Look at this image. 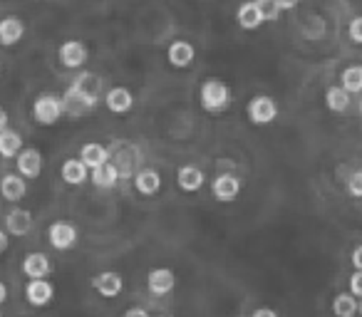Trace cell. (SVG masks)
I'll list each match as a JSON object with an SVG mask.
<instances>
[{
    "label": "cell",
    "mask_w": 362,
    "mask_h": 317,
    "mask_svg": "<svg viewBox=\"0 0 362 317\" xmlns=\"http://www.w3.org/2000/svg\"><path fill=\"white\" fill-rule=\"evenodd\" d=\"M8 246H11V238H8V233L0 228V256L8 251Z\"/></svg>",
    "instance_id": "obj_37"
},
{
    "label": "cell",
    "mask_w": 362,
    "mask_h": 317,
    "mask_svg": "<svg viewBox=\"0 0 362 317\" xmlns=\"http://www.w3.org/2000/svg\"><path fill=\"white\" fill-rule=\"evenodd\" d=\"M134 186L141 196H154V193L161 189L159 172H154V169H141V172L134 177Z\"/></svg>",
    "instance_id": "obj_21"
},
{
    "label": "cell",
    "mask_w": 362,
    "mask_h": 317,
    "mask_svg": "<svg viewBox=\"0 0 362 317\" xmlns=\"http://www.w3.org/2000/svg\"><path fill=\"white\" fill-rule=\"evenodd\" d=\"M325 104L330 112H347V107H350V95H347L340 85L330 87V90L325 92Z\"/></svg>",
    "instance_id": "obj_27"
},
{
    "label": "cell",
    "mask_w": 362,
    "mask_h": 317,
    "mask_svg": "<svg viewBox=\"0 0 362 317\" xmlns=\"http://www.w3.org/2000/svg\"><path fill=\"white\" fill-rule=\"evenodd\" d=\"M194 57H197V50H194V45H192V42H187V40L171 42L169 52H166V60H169V65L179 67V70H184V67L192 65Z\"/></svg>",
    "instance_id": "obj_14"
},
{
    "label": "cell",
    "mask_w": 362,
    "mask_h": 317,
    "mask_svg": "<svg viewBox=\"0 0 362 317\" xmlns=\"http://www.w3.org/2000/svg\"><path fill=\"white\" fill-rule=\"evenodd\" d=\"M80 162L85 164L90 172H95V169L110 164V151H107V146L97 144V141H90V144H85L80 149Z\"/></svg>",
    "instance_id": "obj_15"
},
{
    "label": "cell",
    "mask_w": 362,
    "mask_h": 317,
    "mask_svg": "<svg viewBox=\"0 0 362 317\" xmlns=\"http://www.w3.org/2000/svg\"><path fill=\"white\" fill-rule=\"evenodd\" d=\"M251 317H278V312L271 310V307H258V310L253 312Z\"/></svg>",
    "instance_id": "obj_36"
},
{
    "label": "cell",
    "mask_w": 362,
    "mask_h": 317,
    "mask_svg": "<svg viewBox=\"0 0 362 317\" xmlns=\"http://www.w3.org/2000/svg\"><path fill=\"white\" fill-rule=\"evenodd\" d=\"M52 297H55V287H52L50 280H30L25 285V300L30 302L33 307L50 305Z\"/></svg>",
    "instance_id": "obj_10"
},
{
    "label": "cell",
    "mask_w": 362,
    "mask_h": 317,
    "mask_svg": "<svg viewBox=\"0 0 362 317\" xmlns=\"http://www.w3.org/2000/svg\"><path fill=\"white\" fill-rule=\"evenodd\" d=\"M8 124H11V116H8V112L0 107V131H6Z\"/></svg>",
    "instance_id": "obj_38"
},
{
    "label": "cell",
    "mask_w": 362,
    "mask_h": 317,
    "mask_svg": "<svg viewBox=\"0 0 362 317\" xmlns=\"http://www.w3.org/2000/svg\"><path fill=\"white\" fill-rule=\"evenodd\" d=\"M146 287H149V292L156 297L169 295V292L176 287L174 270H169V268H154V270L146 275Z\"/></svg>",
    "instance_id": "obj_8"
},
{
    "label": "cell",
    "mask_w": 362,
    "mask_h": 317,
    "mask_svg": "<svg viewBox=\"0 0 362 317\" xmlns=\"http://www.w3.org/2000/svg\"><path fill=\"white\" fill-rule=\"evenodd\" d=\"M100 85H102V80H100V77L90 75V72H85V75H80V77H77V80H75V85H72V87H77V90L87 92V95H92V97H97V92H100Z\"/></svg>",
    "instance_id": "obj_28"
},
{
    "label": "cell",
    "mask_w": 362,
    "mask_h": 317,
    "mask_svg": "<svg viewBox=\"0 0 362 317\" xmlns=\"http://www.w3.org/2000/svg\"><path fill=\"white\" fill-rule=\"evenodd\" d=\"M6 228L13 236H28L33 228V213L25 208H16L6 216Z\"/></svg>",
    "instance_id": "obj_20"
},
{
    "label": "cell",
    "mask_w": 362,
    "mask_h": 317,
    "mask_svg": "<svg viewBox=\"0 0 362 317\" xmlns=\"http://www.w3.org/2000/svg\"><path fill=\"white\" fill-rule=\"evenodd\" d=\"M47 241L55 251H72L80 241V233L72 223L67 221H55L50 228H47Z\"/></svg>",
    "instance_id": "obj_4"
},
{
    "label": "cell",
    "mask_w": 362,
    "mask_h": 317,
    "mask_svg": "<svg viewBox=\"0 0 362 317\" xmlns=\"http://www.w3.org/2000/svg\"><path fill=\"white\" fill-rule=\"evenodd\" d=\"M25 193H28V184L21 174H6L3 177V181H0V196L6 198V201L16 203L21 198H25Z\"/></svg>",
    "instance_id": "obj_17"
},
{
    "label": "cell",
    "mask_w": 362,
    "mask_h": 317,
    "mask_svg": "<svg viewBox=\"0 0 362 317\" xmlns=\"http://www.w3.org/2000/svg\"><path fill=\"white\" fill-rule=\"evenodd\" d=\"M25 35V23L18 16H8L0 20V45L3 47H13L23 40Z\"/></svg>",
    "instance_id": "obj_11"
},
{
    "label": "cell",
    "mask_w": 362,
    "mask_h": 317,
    "mask_svg": "<svg viewBox=\"0 0 362 317\" xmlns=\"http://www.w3.org/2000/svg\"><path fill=\"white\" fill-rule=\"evenodd\" d=\"M95 104H97V97L77 90V87H70V90L65 92V97H62V107H65V112L72 116L87 114L90 109H95Z\"/></svg>",
    "instance_id": "obj_5"
},
{
    "label": "cell",
    "mask_w": 362,
    "mask_h": 317,
    "mask_svg": "<svg viewBox=\"0 0 362 317\" xmlns=\"http://www.w3.org/2000/svg\"><path fill=\"white\" fill-rule=\"evenodd\" d=\"M347 193L355 198H362V172L350 174V179H347Z\"/></svg>",
    "instance_id": "obj_30"
},
{
    "label": "cell",
    "mask_w": 362,
    "mask_h": 317,
    "mask_svg": "<svg viewBox=\"0 0 362 317\" xmlns=\"http://www.w3.org/2000/svg\"><path fill=\"white\" fill-rule=\"evenodd\" d=\"M57 57H60L62 67H67V70H80L87 62V47L80 40H67L60 45Z\"/></svg>",
    "instance_id": "obj_7"
},
{
    "label": "cell",
    "mask_w": 362,
    "mask_h": 317,
    "mask_svg": "<svg viewBox=\"0 0 362 317\" xmlns=\"http://www.w3.org/2000/svg\"><path fill=\"white\" fill-rule=\"evenodd\" d=\"M90 181L95 184L97 189H112L119 181V172H117V167H112V164H105V167L95 169V172L90 174Z\"/></svg>",
    "instance_id": "obj_25"
},
{
    "label": "cell",
    "mask_w": 362,
    "mask_h": 317,
    "mask_svg": "<svg viewBox=\"0 0 362 317\" xmlns=\"http://www.w3.org/2000/svg\"><path fill=\"white\" fill-rule=\"evenodd\" d=\"M352 265H355V270H362V246L352 251Z\"/></svg>",
    "instance_id": "obj_33"
},
{
    "label": "cell",
    "mask_w": 362,
    "mask_h": 317,
    "mask_svg": "<svg viewBox=\"0 0 362 317\" xmlns=\"http://www.w3.org/2000/svg\"><path fill=\"white\" fill-rule=\"evenodd\" d=\"M0 317H3V315H0Z\"/></svg>",
    "instance_id": "obj_42"
},
{
    "label": "cell",
    "mask_w": 362,
    "mask_h": 317,
    "mask_svg": "<svg viewBox=\"0 0 362 317\" xmlns=\"http://www.w3.org/2000/svg\"><path fill=\"white\" fill-rule=\"evenodd\" d=\"M350 292L355 297H362V270H355L350 277Z\"/></svg>",
    "instance_id": "obj_32"
},
{
    "label": "cell",
    "mask_w": 362,
    "mask_h": 317,
    "mask_svg": "<svg viewBox=\"0 0 362 317\" xmlns=\"http://www.w3.org/2000/svg\"><path fill=\"white\" fill-rule=\"evenodd\" d=\"M8 300V287H6V282H0V305Z\"/></svg>",
    "instance_id": "obj_39"
},
{
    "label": "cell",
    "mask_w": 362,
    "mask_h": 317,
    "mask_svg": "<svg viewBox=\"0 0 362 317\" xmlns=\"http://www.w3.org/2000/svg\"><path fill=\"white\" fill-rule=\"evenodd\" d=\"M16 162H18V174L23 179H37L42 174V156L37 149H23Z\"/></svg>",
    "instance_id": "obj_12"
},
{
    "label": "cell",
    "mask_w": 362,
    "mask_h": 317,
    "mask_svg": "<svg viewBox=\"0 0 362 317\" xmlns=\"http://www.w3.org/2000/svg\"><path fill=\"white\" fill-rule=\"evenodd\" d=\"M124 317H149V312H146L144 307H129V310L124 312Z\"/></svg>",
    "instance_id": "obj_35"
},
{
    "label": "cell",
    "mask_w": 362,
    "mask_h": 317,
    "mask_svg": "<svg viewBox=\"0 0 362 317\" xmlns=\"http://www.w3.org/2000/svg\"><path fill=\"white\" fill-rule=\"evenodd\" d=\"M0 72H3V67H0Z\"/></svg>",
    "instance_id": "obj_41"
},
{
    "label": "cell",
    "mask_w": 362,
    "mask_h": 317,
    "mask_svg": "<svg viewBox=\"0 0 362 317\" xmlns=\"http://www.w3.org/2000/svg\"><path fill=\"white\" fill-rule=\"evenodd\" d=\"M340 87L347 95H357L362 92V65L345 67V72L340 75Z\"/></svg>",
    "instance_id": "obj_26"
},
{
    "label": "cell",
    "mask_w": 362,
    "mask_h": 317,
    "mask_svg": "<svg viewBox=\"0 0 362 317\" xmlns=\"http://www.w3.org/2000/svg\"><path fill=\"white\" fill-rule=\"evenodd\" d=\"M62 181L70 184V186H82V184L90 181V169L85 167V164L80 162V159H67L65 164H62Z\"/></svg>",
    "instance_id": "obj_19"
},
{
    "label": "cell",
    "mask_w": 362,
    "mask_h": 317,
    "mask_svg": "<svg viewBox=\"0 0 362 317\" xmlns=\"http://www.w3.org/2000/svg\"><path fill=\"white\" fill-rule=\"evenodd\" d=\"M357 310H360V300H357L352 292H340V295H335V300H332V312H335V317H355Z\"/></svg>",
    "instance_id": "obj_23"
},
{
    "label": "cell",
    "mask_w": 362,
    "mask_h": 317,
    "mask_svg": "<svg viewBox=\"0 0 362 317\" xmlns=\"http://www.w3.org/2000/svg\"><path fill=\"white\" fill-rule=\"evenodd\" d=\"M23 151V136L13 129L0 131V156H6V159H13Z\"/></svg>",
    "instance_id": "obj_24"
},
{
    "label": "cell",
    "mask_w": 362,
    "mask_h": 317,
    "mask_svg": "<svg viewBox=\"0 0 362 317\" xmlns=\"http://www.w3.org/2000/svg\"><path fill=\"white\" fill-rule=\"evenodd\" d=\"M23 273H25L30 280H45L52 273V263L45 253H28L23 258Z\"/></svg>",
    "instance_id": "obj_9"
},
{
    "label": "cell",
    "mask_w": 362,
    "mask_h": 317,
    "mask_svg": "<svg viewBox=\"0 0 362 317\" xmlns=\"http://www.w3.org/2000/svg\"><path fill=\"white\" fill-rule=\"evenodd\" d=\"M347 35H350V40H352V42L362 45V16L352 18V20H350V28H347Z\"/></svg>",
    "instance_id": "obj_31"
},
{
    "label": "cell",
    "mask_w": 362,
    "mask_h": 317,
    "mask_svg": "<svg viewBox=\"0 0 362 317\" xmlns=\"http://www.w3.org/2000/svg\"><path fill=\"white\" fill-rule=\"evenodd\" d=\"M236 18H238V25H241L243 30H256V28H261L263 23H266L256 3H243V6L238 8Z\"/></svg>",
    "instance_id": "obj_22"
},
{
    "label": "cell",
    "mask_w": 362,
    "mask_h": 317,
    "mask_svg": "<svg viewBox=\"0 0 362 317\" xmlns=\"http://www.w3.org/2000/svg\"><path fill=\"white\" fill-rule=\"evenodd\" d=\"M246 114H248V119H251L253 124L266 126V124H271V121H276L278 104H276V100H273V97L258 95V97H253V100L248 102Z\"/></svg>",
    "instance_id": "obj_3"
},
{
    "label": "cell",
    "mask_w": 362,
    "mask_h": 317,
    "mask_svg": "<svg viewBox=\"0 0 362 317\" xmlns=\"http://www.w3.org/2000/svg\"><path fill=\"white\" fill-rule=\"evenodd\" d=\"M357 312H360V315H362V300H360V310H357Z\"/></svg>",
    "instance_id": "obj_40"
},
{
    "label": "cell",
    "mask_w": 362,
    "mask_h": 317,
    "mask_svg": "<svg viewBox=\"0 0 362 317\" xmlns=\"http://www.w3.org/2000/svg\"><path fill=\"white\" fill-rule=\"evenodd\" d=\"M204 181H206V177H204V172L199 167H181L179 172H176V184H179L181 191H199V189L204 186Z\"/></svg>",
    "instance_id": "obj_18"
},
{
    "label": "cell",
    "mask_w": 362,
    "mask_h": 317,
    "mask_svg": "<svg viewBox=\"0 0 362 317\" xmlns=\"http://www.w3.org/2000/svg\"><path fill=\"white\" fill-rule=\"evenodd\" d=\"M105 104L112 114H127L134 107V95L127 87H112L105 95Z\"/></svg>",
    "instance_id": "obj_13"
},
{
    "label": "cell",
    "mask_w": 362,
    "mask_h": 317,
    "mask_svg": "<svg viewBox=\"0 0 362 317\" xmlns=\"http://www.w3.org/2000/svg\"><path fill=\"white\" fill-rule=\"evenodd\" d=\"M298 3H300V0H276V6L281 8V13H283V11H293V8H298Z\"/></svg>",
    "instance_id": "obj_34"
},
{
    "label": "cell",
    "mask_w": 362,
    "mask_h": 317,
    "mask_svg": "<svg viewBox=\"0 0 362 317\" xmlns=\"http://www.w3.org/2000/svg\"><path fill=\"white\" fill-rule=\"evenodd\" d=\"M92 287H95L102 297H117L122 292V287H124V280H122L119 273L105 270L92 280Z\"/></svg>",
    "instance_id": "obj_16"
},
{
    "label": "cell",
    "mask_w": 362,
    "mask_h": 317,
    "mask_svg": "<svg viewBox=\"0 0 362 317\" xmlns=\"http://www.w3.org/2000/svg\"><path fill=\"white\" fill-rule=\"evenodd\" d=\"M211 193L216 201H236L238 193H241V179L236 177V174H221V177L214 179L211 184Z\"/></svg>",
    "instance_id": "obj_6"
},
{
    "label": "cell",
    "mask_w": 362,
    "mask_h": 317,
    "mask_svg": "<svg viewBox=\"0 0 362 317\" xmlns=\"http://www.w3.org/2000/svg\"><path fill=\"white\" fill-rule=\"evenodd\" d=\"M256 6L266 23H276L281 18V8L276 6V0H256Z\"/></svg>",
    "instance_id": "obj_29"
},
{
    "label": "cell",
    "mask_w": 362,
    "mask_h": 317,
    "mask_svg": "<svg viewBox=\"0 0 362 317\" xmlns=\"http://www.w3.org/2000/svg\"><path fill=\"white\" fill-rule=\"evenodd\" d=\"M65 107H62V97L57 95H40L33 104V116L40 126H52L62 119Z\"/></svg>",
    "instance_id": "obj_2"
},
{
    "label": "cell",
    "mask_w": 362,
    "mask_h": 317,
    "mask_svg": "<svg viewBox=\"0 0 362 317\" xmlns=\"http://www.w3.org/2000/svg\"><path fill=\"white\" fill-rule=\"evenodd\" d=\"M199 102H202L204 109L211 112V114H221L223 109L231 107V87L223 80L211 77V80L204 82L202 90H199Z\"/></svg>",
    "instance_id": "obj_1"
}]
</instances>
